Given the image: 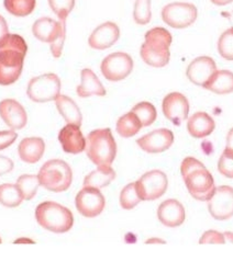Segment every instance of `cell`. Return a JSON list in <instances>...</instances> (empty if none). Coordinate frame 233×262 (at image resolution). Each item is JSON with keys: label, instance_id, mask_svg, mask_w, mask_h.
Returning <instances> with one entry per match:
<instances>
[{"label": "cell", "instance_id": "cell-7", "mask_svg": "<svg viewBox=\"0 0 233 262\" xmlns=\"http://www.w3.org/2000/svg\"><path fill=\"white\" fill-rule=\"evenodd\" d=\"M61 79L55 74H44L33 77L28 83L27 95L34 102L55 101L61 92Z\"/></svg>", "mask_w": 233, "mask_h": 262}, {"label": "cell", "instance_id": "cell-25", "mask_svg": "<svg viewBox=\"0 0 233 262\" xmlns=\"http://www.w3.org/2000/svg\"><path fill=\"white\" fill-rule=\"evenodd\" d=\"M217 95H228L233 92V73L227 69L217 71L204 87Z\"/></svg>", "mask_w": 233, "mask_h": 262}, {"label": "cell", "instance_id": "cell-21", "mask_svg": "<svg viewBox=\"0 0 233 262\" xmlns=\"http://www.w3.org/2000/svg\"><path fill=\"white\" fill-rule=\"evenodd\" d=\"M45 151V143L41 137H27L20 142L18 147L19 157L27 164L40 161Z\"/></svg>", "mask_w": 233, "mask_h": 262}, {"label": "cell", "instance_id": "cell-39", "mask_svg": "<svg viewBox=\"0 0 233 262\" xmlns=\"http://www.w3.org/2000/svg\"><path fill=\"white\" fill-rule=\"evenodd\" d=\"M17 137L18 134L14 132V129L0 130V150H4L11 146L17 140Z\"/></svg>", "mask_w": 233, "mask_h": 262}, {"label": "cell", "instance_id": "cell-44", "mask_svg": "<svg viewBox=\"0 0 233 262\" xmlns=\"http://www.w3.org/2000/svg\"><path fill=\"white\" fill-rule=\"evenodd\" d=\"M210 2L216 6H226L233 3V0H210Z\"/></svg>", "mask_w": 233, "mask_h": 262}, {"label": "cell", "instance_id": "cell-36", "mask_svg": "<svg viewBox=\"0 0 233 262\" xmlns=\"http://www.w3.org/2000/svg\"><path fill=\"white\" fill-rule=\"evenodd\" d=\"M219 172L226 178L233 179V151L224 149L218 163Z\"/></svg>", "mask_w": 233, "mask_h": 262}, {"label": "cell", "instance_id": "cell-1", "mask_svg": "<svg viewBox=\"0 0 233 262\" xmlns=\"http://www.w3.org/2000/svg\"><path fill=\"white\" fill-rule=\"evenodd\" d=\"M28 45L21 35L8 34L0 42V84L9 86L21 76Z\"/></svg>", "mask_w": 233, "mask_h": 262}, {"label": "cell", "instance_id": "cell-33", "mask_svg": "<svg viewBox=\"0 0 233 262\" xmlns=\"http://www.w3.org/2000/svg\"><path fill=\"white\" fill-rule=\"evenodd\" d=\"M151 0H135L133 19L138 25L145 26L151 21Z\"/></svg>", "mask_w": 233, "mask_h": 262}, {"label": "cell", "instance_id": "cell-15", "mask_svg": "<svg viewBox=\"0 0 233 262\" xmlns=\"http://www.w3.org/2000/svg\"><path fill=\"white\" fill-rule=\"evenodd\" d=\"M174 143V134L168 128L154 129L151 133L140 137L137 144L142 150L150 154L166 151Z\"/></svg>", "mask_w": 233, "mask_h": 262}, {"label": "cell", "instance_id": "cell-35", "mask_svg": "<svg viewBox=\"0 0 233 262\" xmlns=\"http://www.w3.org/2000/svg\"><path fill=\"white\" fill-rule=\"evenodd\" d=\"M49 5L61 21H66L68 14L74 9L75 0H49Z\"/></svg>", "mask_w": 233, "mask_h": 262}, {"label": "cell", "instance_id": "cell-4", "mask_svg": "<svg viewBox=\"0 0 233 262\" xmlns=\"http://www.w3.org/2000/svg\"><path fill=\"white\" fill-rule=\"evenodd\" d=\"M86 154L96 166H111L116 156V144L110 128L94 129L86 138Z\"/></svg>", "mask_w": 233, "mask_h": 262}, {"label": "cell", "instance_id": "cell-38", "mask_svg": "<svg viewBox=\"0 0 233 262\" xmlns=\"http://www.w3.org/2000/svg\"><path fill=\"white\" fill-rule=\"evenodd\" d=\"M226 243V239H224L223 234L216 232V230H208V232L204 233V235L201 236L199 244H224Z\"/></svg>", "mask_w": 233, "mask_h": 262}, {"label": "cell", "instance_id": "cell-37", "mask_svg": "<svg viewBox=\"0 0 233 262\" xmlns=\"http://www.w3.org/2000/svg\"><path fill=\"white\" fill-rule=\"evenodd\" d=\"M201 167H205V165L203 163H200V161L197 160L196 158L186 157L181 165V172H182L183 178H185V177L192 170H195V169H198Z\"/></svg>", "mask_w": 233, "mask_h": 262}, {"label": "cell", "instance_id": "cell-29", "mask_svg": "<svg viewBox=\"0 0 233 262\" xmlns=\"http://www.w3.org/2000/svg\"><path fill=\"white\" fill-rule=\"evenodd\" d=\"M15 184H17L26 201L32 200L36 194L38 187L41 186L38 177L35 174H22L19 177Z\"/></svg>", "mask_w": 233, "mask_h": 262}, {"label": "cell", "instance_id": "cell-45", "mask_svg": "<svg viewBox=\"0 0 233 262\" xmlns=\"http://www.w3.org/2000/svg\"><path fill=\"white\" fill-rule=\"evenodd\" d=\"M145 244H166V242L163 239H160V238L154 237V238H150V239H147L145 242Z\"/></svg>", "mask_w": 233, "mask_h": 262}, {"label": "cell", "instance_id": "cell-18", "mask_svg": "<svg viewBox=\"0 0 233 262\" xmlns=\"http://www.w3.org/2000/svg\"><path fill=\"white\" fill-rule=\"evenodd\" d=\"M120 37V29L114 22L107 21L98 26L92 31L88 44L90 48L95 50H106L109 49Z\"/></svg>", "mask_w": 233, "mask_h": 262}, {"label": "cell", "instance_id": "cell-42", "mask_svg": "<svg viewBox=\"0 0 233 262\" xmlns=\"http://www.w3.org/2000/svg\"><path fill=\"white\" fill-rule=\"evenodd\" d=\"M226 148L233 151V127L229 130L228 136H227V146Z\"/></svg>", "mask_w": 233, "mask_h": 262}, {"label": "cell", "instance_id": "cell-43", "mask_svg": "<svg viewBox=\"0 0 233 262\" xmlns=\"http://www.w3.org/2000/svg\"><path fill=\"white\" fill-rule=\"evenodd\" d=\"M35 242L30 239V238L28 237H21V238H18V239L14 241V244H34Z\"/></svg>", "mask_w": 233, "mask_h": 262}, {"label": "cell", "instance_id": "cell-11", "mask_svg": "<svg viewBox=\"0 0 233 262\" xmlns=\"http://www.w3.org/2000/svg\"><path fill=\"white\" fill-rule=\"evenodd\" d=\"M100 69L107 80L120 81L133 71V59L127 53L114 52L103 59Z\"/></svg>", "mask_w": 233, "mask_h": 262}, {"label": "cell", "instance_id": "cell-46", "mask_svg": "<svg viewBox=\"0 0 233 262\" xmlns=\"http://www.w3.org/2000/svg\"><path fill=\"white\" fill-rule=\"evenodd\" d=\"M223 236H224V239H226V242L233 244V233L226 232V233H223Z\"/></svg>", "mask_w": 233, "mask_h": 262}, {"label": "cell", "instance_id": "cell-3", "mask_svg": "<svg viewBox=\"0 0 233 262\" xmlns=\"http://www.w3.org/2000/svg\"><path fill=\"white\" fill-rule=\"evenodd\" d=\"M35 219L42 228L55 234L66 233L74 225L73 213L67 207L52 201L36 206Z\"/></svg>", "mask_w": 233, "mask_h": 262}, {"label": "cell", "instance_id": "cell-24", "mask_svg": "<svg viewBox=\"0 0 233 262\" xmlns=\"http://www.w3.org/2000/svg\"><path fill=\"white\" fill-rule=\"evenodd\" d=\"M55 104L60 114L67 122V124H75L79 126L82 125V112L79 105L76 104V102L72 98H69L65 95H60L55 100Z\"/></svg>", "mask_w": 233, "mask_h": 262}, {"label": "cell", "instance_id": "cell-28", "mask_svg": "<svg viewBox=\"0 0 233 262\" xmlns=\"http://www.w3.org/2000/svg\"><path fill=\"white\" fill-rule=\"evenodd\" d=\"M22 193L17 184H0V204L6 207H17L23 201Z\"/></svg>", "mask_w": 233, "mask_h": 262}, {"label": "cell", "instance_id": "cell-27", "mask_svg": "<svg viewBox=\"0 0 233 262\" xmlns=\"http://www.w3.org/2000/svg\"><path fill=\"white\" fill-rule=\"evenodd\" d=\"M142 127L143 126L141 121L139 120V118L132 111L120 117L119 120L116 121L115 125L116 132L124 138H129L137 135Z\"/></svg>", "mask_w": 233, "mask_h": 262}, {"label": "cell", "instance_id": "cell-41", "mask_svg": "<svg viewBox=\"0 0 233 262\" xmlns=\"http://www.w3.org/2000/svg\"><path fill=\"white\" fill-rule=\"evenodd\" d=\"M8 34H9V28H8V23L3 15L0 14V42H2Z\"/></svg>", "mask_w": 233, "mask_h": 262}, {"label": "cell", "instance_id": "cell-19", "mask_svg": "<svg viewBox=\"0 0 233 262\" xmlns=\"http://www.w3.org/2000/svg\"><path fill=\"white\" fill-rule=\"evenodd\" d=\"M59 142L65 152L74 155L86 148V138L82 133L81 126L75 124H67L60 130Z\"/></svg>", "mask_w": 233, "mask_h": 262}, {"label": "cell", "instance_id": "cell-20", "mask_svg": "<svg viewBox=\"0 0 233 262\" xmlns=\"http://www.w3.org/2000/svg\"><path fill=\"white\" fill-rule=\"evenodd\" d=\"M185 209L183 204L175 199H168L160 204L158 209V217L163 225L175 228L181 226L185 222Z\"/></svg>", "mask_w": 233, "mask_h": 262}, {"label": "cell", "instance_id": "cell-22", "mask_svg": "<svg viewBox=\"0 0 233 262\" xmlns=\"http://www.w3.org/2000/svg\"><path fill=\"white\" fill-rule=\"evenodd\" d=\"M81 84L76 89L77 95L81 98L91 96H106L107 91L97 75L89 68H84L81 73Z\"/></svg>", "mask_w": 233, "mask_h": 262}, {"label": "cell", "instance_id": "cell-34", "mask_svg": "<svg viewBox=\"0 0 233 262\" xmlns=\"http://www.w3.org/2000/svg\"><path fill=\"white\" fill-rule=\"evenodd\" d=\"M218 52L222 58L233 61V27L224 31L220 35Z\"/></svg>", "mask_w": 233, "mask_h": 262}, {"label": "cell", "instance_id": "cell-9", "mask_svg": "<svg viewBox=\"0 0 233 262\" xmlns=\"http://www.w3.org/2000/svg\"><path fill=\"white\" fill-rule=\"evenodd\" d=\"M198 10L189 3H172L162 9V19L167 26L174 29L190 27L197 20Z\"/></svg>", "mask_w": 233, "mask_h": 262}, {"label": "cell", "instance_id": "cell-40", "mask_svg": "<svg viewBox=\"0 0 233 262\" xmlns=\"http://www.w3.org/2000/svg\"><path fill=\"white\" fill-rule=\"evenodd\" d=\"M13 169V161L6 156L0 155V177L9 173Z\"/></svg>", "mask_w": 233, "mask_h": 262}, {"label": "cell", "instance_id": "cell-47", "mask_svg": "<svg viewBox=\"0 0 233 262\" xmlns=\"http://www.w3.org/2000/svg\"><path fill=\"white\" fill-rule=\"evenodd\" d=\"M0 244H2V238H0Z\"/></svg>", "mask_w": 233, "mask_h": 262}, {"label": "cell", "instance_id": "cell-13", "mask_svg": "<svg viewBox=\"0 0 233 262\" xmlns=\"http://www.w3.org/2000/svg\"><path fill=\"white\" fill-rule=\"evenodd\" d=\"M208 210L217 221H227L233 216V188L221 186L216 188L208 201Z\"/></svg>", "mask_w": 233, "mask_h": 262}, {"label": "cell", "instance_id": "cell-16", "mask_svg": "<svg viewBox=\"0 0 233 262\" xmlns=\"http://www.w3.org/2000/svg\"><path fill=\"white\" fill-rule=\"evenodd\" d=\"M217 71L216 61L211 57L199 56L190 61L186 69V76L193 84L204 88Z\"/></svg>", "mask_w": 233, "mask_h": 262}, {"label": "cell", "instance_id": "cell-26", "mask_svg": "<svg viewBox=\"0 0 233 262\" xmlns=\"http://www.w3.org/2000/svg\"><path fill=\"white\" fill-rule=\"evenodd\" d=\"M115 178V171L111 166H98L96 170L88 173L84 179V187L103 189L109 186Z\"/></svg>", "mask_w": 233, "mask_h": 262}, {"label": "cell", "instance_id": "cell-32", "mask_svg": "<svg viewBox=\"0 0 233 262\" xmlns=\"http://www.w3.org/2000/svg\"><path fill=\"white\" fill-rule=\"evenodd\" d=\"M139 193L135 188V182L129 183L128 186L124 187L120 193V205L124 210H132L141 202Z\"/></svg>", "mask_w": 233, "mask_h": 262}, {"label": "cell", "instance_id": "cell-30", "mask_svg": "<svg viewBox=\"0 0 233 262\" xmlns=\"http://www.w3.org/2000/svg\"><path fill=\"white\" fill-rule=\"evenodd\" d=\"M4 6L15 17H27L33 12L36 0H4Z\"/></svg>", "mask_w": 233, "mask_h": 262}, {"label": "cell", "instance_id": "cell-31", "mask_svg": "<svg viewBox=\"0 0 233 262\" xmlns=\"http://www.w3.org/2000/svg\"><path fill=\"white\" fill-rule=\"evenodd\" d=\"M131 111L137 115L140 121H141L142 126L152 125L158 118V111L151 102H139L132 107Z\"/></svg>", "mask_w": 233, "mask_h": 262}, {"label": "cell", "instance_id": "cell-8", "mask_svg": "<svg viewBox=\"0 0 233 262\" xmlns=\"http://www.w3.org/2000/svg\"><path fill=\"white\" fill-rule=\"evenodd\" d=\"M184 181L190 195L198 201L208 202L215 193L216 184L213 177L206 167L192 170L185 177Z\"/></svg>", "mask_w": 233, "mask_h": 262}, {"label": "cell", "instance_id": "cell-14", "mask_svg": "<svg viewBox=\"0 0 233 262\" xmlns=\"http://www.w3.org/2000/svg\"><path fill=\"white\" fill-rule=\"evenodd\" d=\"M162 110L165 118L178 126L188 118L189 101L181 92H170L163 99Z\"/></svg>", "mask_w": 233, "mask_h": 262}, {"label": "cell", "instance_id": "cell-5", "mask_svg": "<svg viewBox=\"0 0 233 262\" xmlns=\"http://www.w3.org/2000/svg\"><path fill=\"white\" fill-rule=\"evenodd\" d=\"M38 181L46 190L64 192L71 187L73 181L72 168L64 160L52 159L46 161L38 171Z\"/></svg>", "mask_w": 233, "mask_h": 262}, {"label": "cell", "instance_id": "cell-6", "mask_svg": "<svg viewBox=\"0 0 233 262\" xmlns=\"http://www.w3.org/2000/svg\"><path fill=\"white\" fill-rule=\"evenodd\" d=\"M32 33L37 40L50 44L54 57H61L66 38L65 21H56L49 17H42L33 23Z\"/></svg>", "mask_w": 233, "mask_h": 262}, {"label": "cell", "instance_id": "cell-12", "mask_svg": "<svg viewBox=\"0 0 233 262\" xmlns=\"http://www.w3.org/2000/svg\"><path fill=\"white\" fill-rule=\"evenodd\" d=\"M75 205L83 216L92 219L103 213L106 199L100 189L84 187L75 198Z\"/></svg>", "mask_w": 233, "mask_h": 262}, {"label": "cell", "instance_id": "cell-17", "mask_svg": "<svg viewBox=\"0 0 233 262\" xmlns=\"http://www.w3.org/2000/svg\"><path fill=\"white\" fill-rule=\"evenodd\" d=\"M0 118L11 129H21L28 122L26 109L14 99H5L0 101Z\"/></svg>", "mask_w": 233, "mask_h": 262}, {"label": "cell", "instance_id": "cell-10", "mask_svg": "<svg viewBox=\"0 0 233 262\" xmlns=\"http://www.w3.org/2000/svg\"><path fill=\"white\" fill-rule=\"evenodd\" d=\"M168 187L167 176L161 170L144 173L135 182V188L142 201H154L165 193Z\"/></svg>", "mask_w": 233, "mask_h": 262}, {"label": "cell", "instance_id": "cell-23", "mask_svg": "<svg viewBox=\"0 0 233 262\" xmlns=\"http://www.w3.org/2000/svg\"><path fill=\"white\" fill-rule=\"evenodd\" d=\"M215 128V120L206 112H196L187 122L188 133L195 138L207 137L213 132Z\"/></svg>", "mask_w": 233, "mask_h": 262}, {"label": "cell", "instance_id": "cell-2", "mask_svg": "<svg viewBox=\"0 0 233 262\" xmlns=\"http://www.w3.org/2000/svg\"><path fill=\"white\" fill-rule=\"evenodd\" d=\"M144 38L145 41L140 50L144 63L159 68L166 66L170 59L169 48L173 42L169 31L165 28L155 27L147 31Z\"/></svg>", "mask_w": 233, "mask_h": 262}]
</instances>
